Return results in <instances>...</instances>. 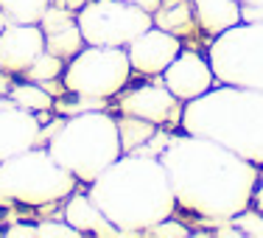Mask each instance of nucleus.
Listing matches in <instances>:
<instances>
[{
	"instance_id": "f257e3e1",
	"label": "nucleus",
	"mask_w": 263,
	"mask_h": 238,
	"mask_svg": "<svg viewBox=\"0 0 263 238\" xmlns=\"http://www.w3.org/2000/svg\"><path fill=\"white\" fill-rule=\"evenodd\" d=\"M177 205L208 222H230L252 205L260 168L202 135H171L157 154Z\"/></svg>"
},
{
	"instance_id": "f03ea898",
	"label": "nucleus",
	"mask_w": 263,
	"mask_h": 238,
	"mask_svg": "<svg viewBox=\"0 0 263 238\" xmlns=\"http://www.w3.org/2000/svg\"><path fill=\"white\" fill-rule=\"evenodd\" d=\"M87 193L121 235L148 233L154 224L177 213L165 166L148 154H121L87 185Z\"/></svg>"
},
{
	"instance_id": "7ed1b4c3",
	"label": "nucleus",
	"mask_w": 263,
	"mask_h": 238,
	"mask_svg": "<svg viewBox=\"0 0 263 238\" xmlns=\"http://www.w3.org/2000/svg\"><path fill=\"white\" fill-rule=\"evenodd\" d=\"M182 132L202 135L263 168V90L235 84L210 87L182 106Z\"/></svg>"
},
{
	"instance_id": "20e7f679",
	"label": "nucleus",
	"mask_w": 263,
	"mask_h": 238,
	"mask_svg": "<svg viewBox=\"0 0 263 238\" xmlns=\"http://www.w3.org/2000/svg\"><path fill=\"white\" fill-rule=\"evenodd\" d=\"M45 149L79 182L90 185L104 168H109L123 154L118 118H112L104 109L67 115V121L48 140Z\"/></svg>"
},
{
	"instance_id": "39448f33",
	"label": "nucleus",
	"mask_w": 263,
	"mask_h": 238,
	"mask_svg": "<svg viewBox=\"0 0 263 238\" xmlns=\"http://www.w3.org/2000/svg\"><path fill=\"white\" fill-rule=\"evenodd\" d=\"M79 179L59 166L48 149H26L0 162V205H45L62 202L76 191Z\"/></svg>"
},
{
	"instance_id": "423d86ee",
	"label": "nucleus",
	"mask_w": 263,
	"mask_h": 238,
	"mask_svg": "<svg viewBox=\"0 0 263 238\" xmlns=\"http://www.w3.org/2000/svg\"><path fill=\"white\" fill-rule=\"evenodd\" d=\"M208 59L218 84L263 90V23H238L213 36Z\"/></svg>"
},
{
	"instance_id": "0eeeda50",
	"label": "nucleus",
	"mask_w": 263,
	"mask_h": 238,
	"mask_svg": "<svg viewBox=\"0 0 263 238\" xmlns=\"http://www.w3.org/2000/svg\"><path fill=\"white\" fill-rule=\"evenodd\" d=\"M132 62L126 48H104V45H87L65 65L62 81L70 96L87 98H106L126 90L132 79Z\"/></svg>"
},
{
	"instance_id": "6e6552de",
	"label": "nucleus",
	"mask_w": 263,
	"mask_h": 238,
	"mask_svg": "<svg viewBox=\"0 0 263 238\" xmlns=\"http://www.w3.org/2000/svg\"><path fill=\"white\" fill-rule=\"evenodd\" d=\"M76 26L87 45L126 48L154 26V14L126 0H90L76 11Z\"/></svg>"
},
{
	"instance_id": "1a4fd4ad",
	"label": "nucleus",
	"mask_w": 263,
	"mask_h": 238,
	"mask_svg": "<svg viewBox=\"0 0 263 238\" xmlns=\"http://www.w3.org/2000/svg\"><path fill=\"white\" fill-rule=\"evenodd\" d=\"M118 109L123 115L143 118V121L154 123V126H165V123L182 121V101L165 84H157V81L126 90L121 96V101H118Z\"/></svg>"
},
{
	"instance_id": "9d476101",
	"label": "nucleus",
	"mask_w": 263,
	"mask_h": 238,
	"mask_svg": "<svg viewBox=\"0 0 263 238\" xmlns=\"http://www.w3.org/2000/svg\"><path fill=\"white\" fill-rule=\"evenodd\" d=\"M34 146H42V123L36 112L3 96L0 98V162Z\"/></svg>"
},
{
	"instance_id": "9b49d317",
	"label": "nucleus",
	"mask_w": 263,
	"mask_h": 238,
	"mask_svg": "<svg viewBox=\"0 0 263 238\" xmlns=\"http://www.w3.org/2000/svg\"><path fill=\"white\" fill-rule=\"evenodd\" d=\"M182 51V42L177 34H168L157 26H152L148 31H143L140 36L126 45L132 70L143 73V76H162L168 65L177 59V53Z\"/></svg>"
},
{
	"instance_id": "f8f14e48",
	"label": "nucleus",
	"mask_w": 263,
	"mask_h": 238,
	"mask_svg": "<svg viewBox=\"0 0 263 238\" xmlns=\"http://www.w3.org/2000/svg\"><path fill=\"white\" fill-rule=\"evenodd\" d=\"M162 84L174 93L182 104L193 101V98L204 96L213 84H216V76H213V67L208 56H199L193 51H179L177 59L162 70Z\"/></svg>"
},
{
	"instance_id": "ddd939ff",
	"label": "nucleus",
	"mask_w": 263,
	"mask_h": 238,
	"mask_svg": "<svg viewBox=\"0 0 263 238\" xmlns=\"http://www.w3.org/2000/svg\"><path fill=\"white\" fill-rule=\"evenodd\" d=\"M42 51H45V34L40 26L9 23L0 31V70L3 73H26Z\"/></svg>"
},
{
	"instance_id": "4468645a",
	"label": "nucleus",
	"mask_w": 263,
	"mask_h": 238,
	"mask_svg": "<svg viewBox=\"0 0 263 238\" xmlns=\"http://www.w3.org/2000/svg\"><path fill=\"white\" fill-rule=\"evenodd\" d=\"M65 222L76 227L81 235H121L118 227L101 213L90 193H70L65 202Z\"/></svg>"
},
{
	"instance_id": "2eb2a0df",
	"label": "nucleus",
	"mask_w": 263,
	"mask_h": 238,
	"mask_svg": "<svg viewBox=\"0 0 263 238\" xmlns=\"http://www.w3.org/2000/svg\"><path fill=\"white\" fill-rule=\"evenodd\" d=\"M191 9L196 17V26L210 36H218L241 23L238 0H191Z\"/></svg>"
},
{
	"instance_id": "dca6fc26",
	"label": "nucleus",
	"mask_w": 263,
	"mask_h": 238,
	"mask_svg": "<svg viewBox=\"0 0 263 238\" xmlns=\"http://www.w3.org/2000/svg\"><path fill=\"white\" fill-rule=\"evenodd\" d=\"M51 0H0V11L14 26H40Z\"/></svg>"
},
{
	"instance_id": "f3484780",
	"label": "nucleus",
	"mask_w": 263,
	"mask_h": 238,
	"mask_svg": "<svg viewBox=\"0 0 263 238\" xmlns=\"http://www.w3.org/2000/svg\"><path fill=\"white\" fill-rule=\"evenodd\" d=\"M9 98L14 104L31 109V112H51L53 109V96L40 84V81H20V84H11Z\"/></svg>"
},
{
	"instance_id": "a211bd4d",
	"label": "nucleus",
	"mask_w": 263,
	"mask_h": 238,
	"mask_svg": "<svg viewBox=\"0 0 263 238\" xmlns=\"http://www.w3.org/2000/svg\"><path fill=\"white\" fill-rule=\"evenodd\" d=\"M84 36H81V31L76 23H70V26L65 28H56L51 34H45V51L59 56V59H73L81 48H84Z\"/></svg>"
},
{
	"instance_id": "6ab92c4d",
	"label": "nucleus",
	"mask_w": 263,
	"mask_h": 238,
	"mask_svg": "<svg viewBox=\"0 0 263 238\" xmlns=\"http://www.w3.org/2000/svg\"><path fill=\"white\" fill-rule=\"evenodd\" d=\"M193 23H196V17H193V9L185 3H171L168 9H157L154 11V26L168 31V34H177L182 36L187 31H193Z\"/></svg>"
},
{
	"instance_id": "aec40b11",
	"label": "nucleus",
	"mask_w": 263,
	"mask_h": 238,
	"mask_svg": "<svg viewBox=\"0 0 263 238\" xmlns=\"http://www.w3.org/2000/svg\"><path fill=\"white\" fill-rule=\"evenodd\" d=\"M118 132H121L123 154H132V152H137L143 143L152 140L154 132H157V126H154V123H148V121H143V118L123 115L121 121H118Z\"/></svg>"
},
{
	"instance_id": "412c9836",
	"label": "nucleus",
	"mask_w": 263,
	"mask_h": 238,
	"mask_svg": "<svg viewBox=\"0 0 263 238\" xmlns=\"http://www.w3.org/2000/svg\"><path fill=\"white\" fill-rule=\"evenodd\" d=\"M62 73H65V59L42 51L23 76H26L28 81H48V79H62Z\"/></svg>"
},
{
	"instance_id": "4be33fe9",
	"label": "nucleus",
	"mask_w": 263,
	"mask_h": 238,
	"mask_svg": "<svg viewBox=\"0 0 263 238\" xmlns=\"http://www.w3.org/2000/svg\"><path fill=\"white\" fill-rule=\"evenodd\" d=\"M230 224H235L243 235H252V238H263V210H241L238 216L230 218Z\"/></svg>"
},
{
	"instance_id": "5701e85b",
	"label": "nucleus",
	"mask_w": 263,
	"mask_h": 238,
	"mask_svg": "<svg viewBox=\"0 0 263 238\" xmlns=\"http://www.w3.org/2000/svg\"><path fill=\"white\" fill-rule=\"evenodd\" d=\"M146 235H157V238H177L179 235V238H187V235H193V233L185 227L182 222H177L174 216H168V218H162L160 224H154Z\"/></svg>"
},
{
	"instance_id": "b1692460",
	"label": "nucleus",
	"mask_w": 263,
	"mask_h": 238,
	"mask_svg": "<svg viewBox=\"0 0 263 238\" xmlns=\"http://www.w3.org/2000/svg\"><path fill=\"white\" fill-rule=\"evenodd\" d=\"M36 233L42 238H81L79 230L70 227L67 222H40L36 224Z\"/></svg>"
},
{
	"instance_id": "393cba45",
	"label": "nucleus",
	"mask_w": 263,
	"mask_h": 238,
	"mask_svg": "<svg viewBox=\"0 0 263 238\" xmlns=\"http://www.w3.org/2000/svg\"><path fill=\"white\" fill-rule=\"evenodd\" d=\"M3 235L6 238H36L40 233H36V227H31V224H11V227H6L3 230Z\"/></svg>"
},
{
	"instance_id": "a878e982",
	"label": "nucleus",
	"mask_w": 263,
	"mask_h": 238,
	"mask_svg": "<svg viewBox=\"0 0 263 238\" xmlns=\"http://www.w3.org/2000/svg\"><path fill=\"white\" fill-rule=\"evenodd\" d=\"M241 23H263V3L241 6Z\"/></svg>"
},
{
	"instance_id": "bb28decb",
	"label": "nucleus",
	"mask_w": 263,
	"mask_h": 238,
	"mask_svg": "<svg viewBox=\"0 0 263 238\" xmlns=\"http://www.w3.org/2000/svg\"><path fill=\"white\" fill-rule=\"evenodd\" d=\"M252 208L263 210V168H260V177H258V185H255V193H252Z\"/></svg>"
},
{
	"instance_id": "cd10ccee",
	"label": "nucleus",
	"mask_w": 263,
	"mask_h": 238,
	"mask_svg": "<svg viewBox=\"0 0 263 238\" xmlns=\"http://www.w3.org/2000/svg\"><path fill=\"white\" fill-rule=\"evenodd\" d=\"M126 3H135V6H140V9H146V11H152V14H154V11L160 9L162 0H126Z\"/></svg>"
},
{
	"instance_id": "c85d7f7f",
	"label": "nucleus",
	"mask_w": 263,
	"mask_h": 238,
	"mask_svg": "<svg viewBox=\"0 0 263 238\" xmlns=\"http://www.w3.org/2000/svg\"><path fill=\"white\" fill-rule=\"evenodd\" d=\"M62 123H65V118H59V121H53L48 129H42V140H51V137H53L56 132H59V126H62Z\"/></svg>"
},
{
	"instance_id": "c756f323",
	"label": "nucleus",
	"mask_w": 263,
	"mask_h": 238,
	"mask_svg": "<svg viewBox=\"0 0 263 238\" xmlns=\"http://www.w3.org/2000/svg\"><path fill=\"white\" fill-rule=\"evenodd\" d=\"M9 90H11V81L3 76V73H0V98L3 96H9Z\"/></svg>"
},
{
	"instance_id": "7c9ffc66",
	"label": "nucleus",
	"mask_w": 263,
	"mask_h": 238,
	"mask_svg": "<svg viewBox=\"0 0 263 238\" xmlns=\"http://www.w3.org/2000/svg\"><path fill=\"white\" fill-rule=\"evenodd\" d=\"M62 3H67V9H81V6H84V0H62Z\"/></svg>"
},
{
	"instance_id": "2f4dec72",
	"label": "nucleus",
	"mask_w": 263,
	"mask_h": 238,
	"mask_svg": "<svg viewBox=\"0 0 263 238\" xmlns=\"http://www.w3.org/2000/svg\"><path fill=\"white\" fill-rule=\"evenodd\" d=\"M241 6H255V3H263V0H238Z\"/></svg>"
}]
</instances>
